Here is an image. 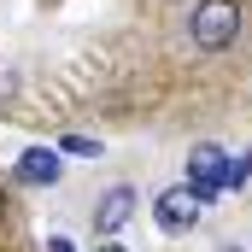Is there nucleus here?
<instances>
[{
	"label": "nucleus",
	"instance_id": "obj_1",
	"mask_svg": "<svg viewBox=\"0 0 252 252\" xmlns=\"http://www.w3.org/2000/svg\"><path fill=\"white\" fill-rule=\"evenodd\" d=\"M188 41L199 53H229V47L241 41V0H193Z\"/></svg>",
	"mask_w": 252,
	"mask_h": 252
},
{
	"label": "nucleus",
	"instance_id": "obj_2",
	"mask_svg": "<svg viewBox=\"0 0 252 252\" xmlns=\"http://www.w3.org/2000/svg\"><path fill=\"white\" fill-rule=\"evenodd\" d=\"M229 164H235V158H229L217 141H199V147L188 153V188L211 205L217 193H229Z\"/></svg>",
	"mask_w": 252,
	"mask_h": 252
},
{
	"label": "nucleus",
	"instance_id": "obj_3",
	"mask_svg": "<svg viewBox=\"0 0 252 252\" xmlns=\"http://www.w3.org/2000/svg\"><path fill=\"white\" fill-rule=\"evenodd\" d=\"M199 217H205V199H199L188 182H176V188H164L153 199V223H158L164 235H193Z\"/></svg>",
	"mask_w": 252,
	"mask_h": 252
},
{
	"label": "nucleus",
	"instance_id": "obj_4",
	"mask_svg": "<svg viewBox=\"0 0 252 252\" xmlns=\"http://www.w3.org/2000/svg\"><path fill=\"white\" fill-rule=\"evenodd\" d=\"M135 205H141V199H135V188H129V182H112V188L94 199V235H100V241H112L118 229H129Z\"/></svg>",
	"mask_w": 252,
	"mask_h": 252
},
{
	"label": "nucleus",
	"instance_id": "obj_5",
	"mask_svg": "<svg viewBox=\"0 0 252 252\" xmlns=\"http://www.w3.org/2000/svg\"><path fill=\"white\" fill-rule=\"evenodd\" d=\"M12 176H18L24 188H53V182L64 176L59 147H24V153H18V164H12Z\"/></svg>",
	"mask_w": 252,
	"mask_h": 252
},
{
	"label": "nucleus",
	"instance_id": "obj_6",
	"mask_svg": "<svg viewBox=\"0 0 252 252\" xmlns=\"http://www.w3.org/2000/svg\"><path fill=\"white\" fill-rule=\"evenodd\" d=\"M59 153H94V158H100V141H88V135H64Z\"/></svg>",
	"mask_w": 252,
	"mask_h": 252
},
{
	"label": "nucleus",
	"instance_id": "obj_7",
	"mask_svg": "<svg viewBox=\"0 0 252 252\" xmlns=\"http://www.w3.org/2000/svg\"><path fill=\"white\" fill-rule=\"evenodd\" d=\"M247 176H252V153H241V158L229 164V188H247Z\"/></svg>",
	"mask_w": 252,
	"mask_h": 252
},
{
	"label": "nucleus",
	"instance_id": "obj_8",
	"mask_svg": "<svg viewBox=\"0 0 252 252\" xmlns=\"http://www.w3.org/2000/svg\"><path fill=\"white\" fill-rule=\"evenodd\" d=\"M47 252H76V247H70V235H47Z\"/></svg>",
	"mask_w": 252,
	"mask_h": 252
},
{
	"label": "nucleus",
	"instance_id": "obj_9",
	"mask_svg": "<svg viewBox=\"0 0 252 252\" xmlns=\"http://www.w3.org/2000/svg\"><path fill=\"white\" fill-rule=\"evenodd\" d=\"M94 252H129V247H124V241H100Z\"/></svg>",
	"mask_w": 252,
	"mask_h": 252
},
{
	"label": "nucleus",
	"instance_id": "obj_10",
	"mask_svg": "<svg viewBox=\"0 0 252 252\" xmlns=\"http://www.w3.org/2000/svg\"><path fill=\"white\" fill-rule=\"evenodd\" d=\"M217 252H241V247H217Z\"/></svg>",
	"mask_w": 252,
	"mask_h": 252
}]
</instances>
